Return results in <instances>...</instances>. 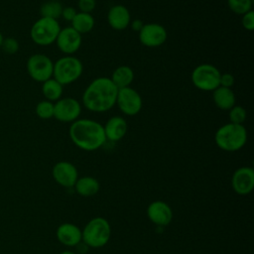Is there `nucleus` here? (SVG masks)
Listing matches in <instances>:
<instances>
[{"instance_id": "obj_29", "label": "nucleus", "mask_w": 254, "mask_h": 254, "mask_svg": "<svg viewBox=\"0 0 254 254\" xmlns=\"http://www.w3.org/2000/svg\"><path fill=\"white\" fill-rule=\"evenodd\" d=\"M242 26L246 31L254 30V12L253 10L242 15Z\"/></svg>"}, {"instance_id": "obj_1", "label": "nucleus", "mask_w": 254, "mask_h": 254, "mask_svg": "<svg viewBox=\"0 0 254 254\" xmlns=\"http://www.w3.org/2000/svg\"><path fill=\"white\" fill-rule=\"evenodd\" d=\"M118 88L110 77L100 76L93 79L82 93L83 106L96 113L106 112L116 104Z\"/></svg>"}, {"instance_id": "obj_35", "label": "nucleus", "mask_w": 254, "mask_h": 254, "mask_svg": "<svg viewBox=\"0 0 254 254\" xmlns=\"http://www.w3.org/2000/svg\"><path fill=\"white\" fill-rule=\"evenodd\" d=\"M3 39H4V37H3L2 33L0 32V48H1V45H2V42H3Z\"/></svg>"}, {"instance_id": "obj_14", "label": "nucleus", "mask_w": 254, "mask_h": 254, "mask_svg": "<svg viewBox=\"0 0 254 254\" xmlns=\"http://www.w3.org/2000/svg\"><path fill=\"white\" fill-rule=\"evenodd\" d=\"M232 188L238 194L245 195L252 191L254 188V171L250 167H241L237 169L231 180Z\"/></svg>"}, {"instance_id": "obj_31", "label": "nucleus", "mask_w": 254, "mask_h": 254, "mask_svg": "<svg viewBox=\"0 0 254 254\" xmlns=\"http://www.w3.org/2000/svg\"><path fill=\"white\" fill-rule=\"evenodd\" d=\"M234 84V76L231 73L224 72L220 74L219 78V86L228 87L231 88V86Z\"/></svg>"}, {"instance_id": "obj_32", "label": "nucleus", "mask_w": 254, "mask_h": 254, "mask_svg": "<svg viewBox=\"0 0 254 254\" xmlns=\"http://www.w3.org/2000/svg\"><path fill=\"white\" fill-rule=\"evenodd\" d=\"M76 14H77V11L75 10V8L67 6V7H64L61 17H63L67 22H71Z\"/></svg>"}, {"instance_id": "obj_17", "label": "nucleus", "mask_w": 254, "mask_h": 254, "mask_svg": "<svg viewBox=\"0 0 254 254\" xmlns=\"http://www.w3.org/2000/svg\"><path fill=\"white\" fill-rule=\"evenodd\" d=\"M56 235L58 240L65 246H77L82 241L79 227L69 222L61 224L57 229Z\"/></svg>"}, {"instance_id": "obj_2", "label": "nucleus", "mask_w": 254, "mask_h": 254, "mask_svg": "<svg viewBox=\"0 0 254 254\" xmlns=\"http://www.w3.org/2000/svg\"><path fill=\"white\" fill-rule=\"evenodd\" d=\"M68 135L72 143L84 151H95L106 142L103 125L92 119L81 118L73 121Z\"/></svg>"}, {"instance_id": "obj_30", "label": "nucleus", "mask_w": 254, "mask_h": 254, "mask_svg": "<svg viewBox=\"0 0 254 254\" xmlns=\"http://www.w3.org/2000/svg\"><path fill=\"white\" fill-rule=\"evenodd\" d=\"M96 6L95 0H78L77 1V7L80 12L82 13H88L90 14Z\"/></svg>"}, {"instance_id": "obj_24", "label": "nucleus", "mask_w": 254, "mask_h": 254, "mask_svg": "<svg viewBox=\"0 0 254 254\" xmlns=\"http://www.w3.org/2000/svg\"><path fill=\"white\" fill-rule=\"evenodd\" d=\"M63 4L58 0H50L42 4L40 8L41 17L58 20L62 16Z\"/></svg>"}, {"instance_id": "obj_25", "label": "nucleus", "mask_w": 254, "mask_h": 254, "mask_svg": "<svg viewBox=\"0 0 254 254\" xmlns=\"http://www.w3.org/2000/svg\"><path fill=\"white\" fill-rule=\"evenodd\" d=\"M252 4L253 0H227L229 9L237 15H243L251 11Z\"/></svg>"}, {"instance_id": "obj_3", "label": "nucleus", "mask_w": 254, "mask_h": 254, "mask_svg": "<svg viewBox=\"0 0 254 254\" xmlns=\"http://www.w3.org/2000/svg\"><path fill=\"white\" fill-rule=\"evenodd\" d=\"M217 147L226 152H235L247 142V131L243 124L226 123L220 126L214 135Z\"/></svg>"}, {"instance_id": "obj_26", "label": "nucleus", "mask_w": 254, "mask_h": 254, "mask_svg": "<svg viewBox=\"0 0 254 254\" xmlns=\"http://www.w3.org/2000/svg\"><path fill=\"white\" fill-rule=\"evenodd\" d=\"M36 114L41 119H50L54 117V103L47 99L40 101L36 105Z\"/></svg>"}, {"instance_id": "obj_4", "label": "nucleus", "mask_w": 254, "mask_h": 254, "mask_svg": "<svg viewBox=\"0 0 254 254\" xmlns=\"http://www.w3.org/2000/svg\"><path fill=\"white\" fill-rule=\"evenodd\" d=\"M111 236L109 222L103 217H94L81 230L84 244L92 248H100L107 244Z\"/></svg>"}, {"instance_id": "obj_34", "label": "nucleus", "mask_w": 254, "mask_h": 254, "mask_svg": "<svg viewBox=\"0 0 254 254\" xmlns=\"http://www.w3.org/2000/svg\"><path fill=\"white\" fill-rule=\"evenodd\" d=\"M60 254H75V253H74V252H71V251H68V250H65V251L61 252Z\"/></svg>"}, {"instance_id": "obj_18", "label": "nucleus", "mask_w": 254, "mask_h": 254, "mask_svg": "<svg viewBox=\"0 0 254 254\" xmlns=\"http://www.w3.org/2000/svg\"><path fill=\"white\" fill-rule=\"evenodd\" d=\"M103 129L106 140H109L111 142H117L126 135L128 125L123 117L112 116L106 121Z\"/></svg>"}, {"instance_id": "obj_23", "label": "nucleus", "mask_w": 254, "mask_h": 254, "mask_svg": "<svg viewBox=\"0 0 254 254\" xmlns=\"http://www.w3.org/2000/svg\"><path fill=\"white\" fill-rule=\"evenodd\" d=\"M42 92L47 100L54 102L62 98L63 85L54 77H51L50 79L43 82Z\"/></svg>"}, {"instance_id": "obj_8", "label": "nucleus", "mask_w": 254, "mask_h": 254, "mask_svg": "<svg viewBox=\"0 0 254 254\" xmlns=\"http://www.w3.org/2000/svg\"><path fill=\"white\" fill-rule=\"evenodd\" d=\"M54 63L46 55L34 54L27 61V71L36 81L44 82L53 77Z\"/></svg>"}, {"instance_id": "obj_20", "label": "nucleus", "mask_w": 254, "mask_h": 254, "mask_svg": "<svg viewBox=\"0 0 254 254\" xmlns=\"http://www.w3.org/2000/svg\"><path fill=\"white\" fill-rule=\"evenodd\" d=\"M73 187L79 195L85 197L96 194L100 189L98 181L95 178L88 176L78 178Z\"/></svg>"}, {"instance_id": "obj_12", "label": "nucleus", "mask_w": 254, "mask_h": 254, "mask_svg": "<svg viewBox=\"0 0 254 254\" xmlns=\"http://www.w3.org/2000/svg\"><path fill=\"white\" fill-rule=\"evenodd\" d=\"M81 41L82 39L79 33L71 27H65L61 29L55 43L62 53L66 56H72L80 48Z\"/></svg>"}, {"instance_id": "obj_22", "label": "nucleus", "mask_w": 254, "mask_h": 254, "mask_svg": "<svg viewBox=\"0 0 254 254\" xmlns=\"http://www.w3.org/2000/svg\"><path fill=\"white\" fill-rule=\"evenodd\" d=\"M70 23H71L70 27L73 28L77 33L81 35V34H86L93 29L95 25V20L91 14L77 12V14L75 15V17Z\"/></svg>"}, {"instance_id": "obj_7", "label": "nucleus", "mask_w": 254, "mask_h": 254, "mask_svg": "<svg viewBox=\"0 0 254 254\" xmlns=\"http://www.w3.org/2000/svg\"><path fill=\"white\" fill-rule=\"evenodd\" d=\"M221 72L210 64H201L195 66L191 72V81L193 85L203 91H213L219 86Z\"/></svg>"}, {"instance_id": "obj_11", "label": "nucleus", "mask_w": 254, "mask_h": 254, "mask_svg": "<svg viewBox=\"0 0 254 254\" xmlns=\"http://www.w3.org/2000/svg\"><path fill=\"white\" fill-rule=\"evenodd\" d=\"M168 38L167 30L160 24H144L139 32L140 43L148 48H157L162 46Z\"/></svg>"}, {"instance_id": "obj_21", "label": "nucleus", "mask_w": 254, "mask_h": 254, "mask_svg": "<svg viewBox=\"0 0 254 254\" xmlns=\"http://www.w3.org/2000/svg\"><path fill=\"white\" fill-rule=\"evenodd\" d=\"M110 79L118 89L124 88L130 86L132 83L134 79V71L128 65H120L113 70Z\"/></svg>"}, {"instance_id": "obj_19", "label": "nucleus", "mask_w": 254, "mask_h": 254, "mask_svg": "<svg viewBox=\"0 0 254 254\" xmlns=\"http://www.w3.org/2000/svg\"><path fill=\"white\" fill-rule=\"evenodd\" d=\"M213 102L221 110H229L235 105V94L231 88L218 86L213 90Z\"/></svg>"}, {"instance_id": "obj_13", "label": "nucleus", "mask_w": 254, "mask_h": 254, "mask_svg": "<svg viewBox=\"0 0 254 254\" xmlns=\"http://www.w3.org/2000/svg\"><path fill=\"white\" fill-rule=\"evenodd\" d=\"M52 175L56 183L64 188H71L78 179V172L75 166L66 161L58 162L52 170Z\"/></svg>"}, {"instance_id": "obj_9", "label": "nucleus", "mask_w": 254, "mask_h": 254, "mask_svg": "<svg viewBox=\"0 0 254 254\" xmlns=\"http://www.w3.org/2000/svg\"><path fill=\"white\" fill-rule=\"evenodd\" d=\"M116 104L122 113L128 116H133L141 111L143 101L138 91L131 86H127L118 89Z\"/></svg>"}, {"instance_id": "obj_27", "label": "nucleus", "mask_w": 254, "mask_h": 254, "mask_svg": "<svg viewBox=\"0 0 254 254\" xmlns=\"http://www.w3.org/2000/svg\"><path fill=\"white\" fill-rule=\"evenodd\" d=\"M247 112L244 107L240 105H234L229 109V120L230 123L234 124H243L246 120Z\"/></svg>"}, {"instance_id": "obj_6", "label": "nucleus", "mask_w": 254, "mask_h": 254, "mask_svg": "<svg viewBox=\"0 0 254 254\" xmlns=\"http://www.w3.org/2000/svg\"><path fill=\"white\" fill-rule=\"evenodd\" d=\"M61 31L58 20L41 17L32 26L30 36L38 46H50L54 44Z\"/></svg>"}, {"instance_id": "obj_28", "label": "nucleus", "mask_w": 254, "mask_h": 254, "mask_svg": "<svg viewBox=\"0 0 254 254\" xmlns=\"http://www.w3.org/2000/svg\"><path fill=\"white\" fill-rule=\"evenodd\" d=\"M0 49L7 55H15L19 51V42L12 37L4 38Z\"/></svg>"}, {"instance_id": "obj_15", "label": "nucleus", "mask_w": 254, "mask_h": 254, "mask_svg": "<svg viewBox=\"0 0 254 254\" xmlns=\"http://www.w3.org/2000/svg\"><path fill=\"white\" fill-rule=\"evenodd\" d=\"M148 218L158 226L168 225L173 218V211L170 205L162 200H155L147 207Z\"/></svg>"}, {"instance_id": "obj_10", "label": "nucleus", "mask_w": 254, "mask_h": 254, "mask_svg": "<svg viewBox=\"0 0 254 254\" xmlns=\"http://www.w3.org/2000/svg\"><path fill=\"white\" fill-rule=\"evenodd\" d=\"M81 113L79 101L73 97L60 98L54 103V117L61 122L68 123L78 119Z\"/></svg>"}, {"instance_id": "obj_33", "label": "nucleus", "mask_w": 254, "mask_h": 254, "mask_svg": "<svg viewBox=\"0 0 254 254\" xmlns=\"http://www.w3.org/2000/svg\"><path fill=\"white\" fill-rule=\"evenodd\" d=\"M130 25H131V28L133 31H136L139 33L140 30L142 29V27L144 26V23L140 19H136V20H133L132 22H130Z\"/></svg>"}, {"instance_id": "obj_16", "label": "nucleus", "mask_w": 254, "mask_h": 254, "mask_svg": "<svg viewBox=\"0 0 254 254\" xmlns=\"http://www.w3.org/2000/svg\"><path fill=\"white\" fill-rule=\"evenodd\" d=\"M107 22L113 30H125L131 22L130 12L124 5H114L109 9L107 13Z\"/></svg>"}, {"instance_id": "obj_5", "label": "nucleus", "mask_w": 254, "mask_h": 254, "mask_svg": "<svg viewBox=\"0 0 254 254\" xmlns=\"http://www.w3.org/2000/svg\"><path fill=\"white\" fill-rule=\"evenodd\" d=\"M83 71L82 63L73 56H64L54 63L53 77L63 86L77 80Z\"/></svg>"}]
</instances>
